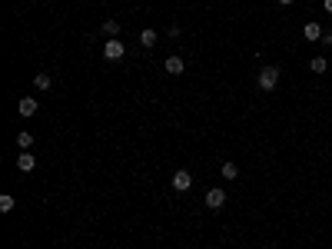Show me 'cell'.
<instances>
[{"instance_id":"6da1fadb","label":"cell","mask_w":332,"mask_h":249,"mask_svg":"<svg viewBox=\"0 0 332 249\" xmlns=\"http://www.w3.org/2000/svg\"><path fill=\"white\" fill-rule=\"evenodd\" d=\"M276 83H279V67H263L259 70V90H276Z\"/></svg>"},{"instance_id":"7a4b0ae2","label":"cell","mask_w":332,"mask_h":249,"mask_svg":"<svg viewBox=\"0 0 332 249\" xmlns=\"http://www.w3.org/2000/svg\"><path fill=\"white\" fill-rule=\"evenodd\" d=\"M126 53V44L120 37H113V40H107V44H103V56H107V60H120V56Z\"/></svg>"},{"instance_id":"3957f363","label":"cell","mask_w":332,"mask_h":249,"mask_svg":"<svg viewBox=\"0 0 332 249\" xmlns=\"http://www.w3.org/2000/svg\"><path fill=\"white\" fill-rule=\"evenodd\" d=\"M169 183H173V189L186 193V189L193 186V173H189V169H176V173H173V180H169Z\"/></svg>"},{"instance_id":"277c9868","label":"cell","mask_w":332,"mask_h":249,"mask_svg":"<svg viewBox=\"0 0 332 249\" xmlns=\"http://www.w3.org/2000/svg\"><path fill=\"white\" fill-rule=\"evenodd\" d=\"M206 206H209V209H223V206H226V189H220V186H216V189H209V193H206Z\"/></svg>"},{"instance_id":"5b68a950","label":"cell","mask_w":332,"mask_h":249,"mask_svg":"<svg viewBox=\"0 0 332 249\" xmlns=\"http://www.w3.org/2000/svg\"><path fill=\"white\" fill-rule=\"evenodd\" d=\"M302 37H306L309 44H316V40H322V27L316 24V20H309V24L302 27Z\"/></svg>"},{"instance_id":"8992f818","label":"cell","mask_w":332,"mask_h":249,"mask_svg":"<svg viewBox=\"0 0 332 249\" xmlns=\"http://www.w3.org/2000/svg\"><path fill=\"white\" fill-rule=\"evenodd\" d=\"M33 166H37V160H33V153H27V149H20V156H17V169H20V173H30Z\"/></svg>"},{"instance_id":"52a82bcc","label":"cell","mask_w":332,"mask_h":249,"mask_svg":"<svg viewBox=\"0 0 332 249\" xmlns=\"http://www.w3.org/2000/svg\"><path fill=\"white\" fill-rule=\"evenodd\" d=\"M166 73H173V76H180L183 70H186V63H183V56H166Z\"/></svg>"},{"instance_id":"ba28073f","label":"cell","mask_w":332,"mask_h":249,"mask_svg":"<svg viewBox=\"0 0 332 249\" xmlns=\"http://www.w3.org/2000/svg\"><path fill=\"white\" fill-rule=\"evenodd\" d=\"M100 33H103V37H107V40H113V37H120V20H103Z\"/></svg>"},{"instance_id":"9c48e42d","label":"cell","mask_w":332,"mask_h":249,"mask_svg":"<svg viewBox=\"0 0 332 249\" xmlns=\"http://www.w3.org/2000/svg\"><path fill=\"white\" fill-rule=\"evenodd\" d=\"M33 113H37V100L24 97V100H20V117H33Z\"/></svg>"},{"instance_id":"30bf717a","label":"cell","mask_w":332,"mask_h":249,"mask_svg":"<svg viewBox=\"0 0 332 249\" xmlns=\"http://www.w3.org/2000/svg\"><path fill=\"white\" fill-rule=\"evenodd\" d=\"M309 70H313V73H326L329 60H326V56H313V60H309Z\"/></svg>"},{"instance_id":"8fae6325","label":"cell","mask_w":332,"mask_h":249,"mask_svg":"<svg viewBox=\"0 0 332 249\" xmlns=\"http://www.w3.org/2000/svg\"><path fill=\"white\" fill-rule=\"evenodd\" d=\"M33 87H37V90H50L53 87V76L50 73H37V76H33Z\"/></svg>"},{"instance_id":"7c38bea8","label":"cell","mask_w":332,"mask_h":249,"mask_svg":"<svg viewBox=\"0 0 332 249\" xmlns=\"http://www.w3.org/2000/svg\"><path fill=\"white\" fill-rule=\"evenodd\" d=\"M17 146H20V149H30V146H33V133L20 130V133H17Z\"/></svg>"},{"instance_id":"4fadbf2b","label":"cell","mask_w":332,"mask_h":249,"mask_svg":"<svg viewBox=\"0 0 332 249\" xmlns=\"http://www.w3.org/2000/svg\"><path fill=\"white\" fill-rule=\"evenodd\" d=\"M140 44H143V47H153V44H157V30H150V27H146V30H140Z\"/></svg>"},{"instance_id":"5bb4252c","label":"cell","mask_w":332,"mask_h":249,"mask_svg":"<svg viewBox=\"0 0 332 249\" xmlns=\"http://www.w3.org/2000/svg\"><path fill=\"white\" fill-rule=\"evenodd\" d=\"M13 206H17V203H13V196H10V193L0 196V213H13Z\"/></svg>"},{"instance_id":"9a60e30c","label":"cell","mask_w":332,"mask_h":249,"mask_svg":"<svg viewBox=\"0 0 332 249\" xmlns=\"http://www.w3.org/2000/svg\"><path fill=\"white\" fill-rule=\"evenodd\" d=\"M223 176H226V180H236V176H239L236 163H223Z\"/></svg>"},{"instance_id":"2e32d148","label":"cell","mask_w":332,"mask_h":249,"mask_svg":"<svg viewBox=\"0 0 332 249\" xmlns=\"http://www.w3.org/2000/svg\"><path fill=\"white\" fill-rule=\"evenodd\" d=\"M322 44H326V47H332V30H322Z\"/></svg>"},{"instance_id":"e0dca14e","label":"cell","mask_w":332,"mask_h":249,"mask_svg":"<svg viewBox=\"0 0 332 249\" xmlns=\"http://www.w3.org/2000/svg\"><path fill=\"white\" fill-rule=\"evenodd\" d=\"M326 13H332V0H326Z\"/></svg>"},{"instance_id":"ac0fdd59","label":"cell","mask_w":332,"mask_h":249,"mask_svg":"<svg viewBox=\"0 0 332 249\" xmlns=\"http://www.w3.org/2000/svg\"><path fill=\"white\" fill-rule=\"evenodd\" d=\"M279 4H282V7H289V4H292V0H279Z\"/></svg>"}]
</instances>
